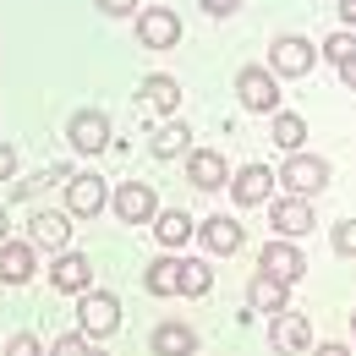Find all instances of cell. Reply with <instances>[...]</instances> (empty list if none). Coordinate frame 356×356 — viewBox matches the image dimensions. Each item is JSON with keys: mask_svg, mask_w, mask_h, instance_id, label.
Instances as JSON below:
<instances>
[{"mask_svg": "<svg viewBox=\"0 0 356 356\" xmlns=\"http://www.w3.org/2000/svg\"><path fill=\"white\" fill-rule=\"evenodd\" d=\"M110 143V121L99 115V110H83V115H72V148H83V154H99Z\"/></svg>", "mask_w": 356, "mask_h": 356, "instance_id": "cell-6", "label": "cell"}, {"mask_svg": "<svg viewBox=\"0 0 356 356\" xmlns=\"http://www.w3.org/2000/svg\"><path fill=\"white\" fill-rule=\"evenodd\" d=\"M197 351V334L186 323H159L154 329V356H192Z\"/></svg>", "mask_w": 356, "mask_h": 356, "instance_id": "cell-12", "label": "cell"}, {"mask_svg": "<svg viewBox=\"0 0 356 356\" xmlns=\"http://www.w3.org/2000/svg\"><path fill=\"white\" fill-rule=\"evenodd\" d=\"M186 176H192V186L214 192V186H225V159H220V154H209V148H197V154L186 159Z\"/></svg>", "mask_w": 356, "mask_h": 356, "instance_id": "cell-13", "label": "cell"}, {"mask_svg": "<svg viewBox=\"0 0 356 356\" xmlns=\"http://www.w3.org/2000/svg\"><path fill=\"white\" fill-rule=\"evenodd\" d=\"M203 241H209V252H236V247H241V225L214 214V220L203 225Z\"/></svg>", "mask_w": 356, "mask_h": 356, "instance_id": "cell-18", "label": "cell"}, {"mask_svg": "<svg viewBox=\"0 0 356 356\" xmlns=\"http://www.w3.org/2000/svg\"><path fill=\"white\" fill-rule=\"evenodd\" d=\"M88 356H99V351H88Z\"/></svg>", "mask_w": 356, "mask_h": 356, "instance_id": "cell-38", "label": "cell"}, {"mask_svg": "<svg viewBox=\"0 0 356 356\" xmlns=\"http://www.w3.org/2000/svg\"><path fill=\"white\" fill-rule=\"evenodd\" d=\"M323 55H329L334 66H346V60H351V55H356V39H351V33H334V39L323 44Z\"/></svg>", "mask_w": 356, "mask_h": 356, "instance_id": "cell-26", "label": "cell"}, {"mask_svg": "<svg viewBox=\"0 0 356 356\" xmlns=\"http://www.w3.org/2000/svg\"><path fill=\"white\" fill-rule=\"evenodd\" d=\"M148 291H154V296H176V291H181V264H176V258L148 264Z\"/></svg>", "mask_w": 356, "mask_h": 356, "instance_id": "cell-19", "label": "cell"}, {"mask_svg": "<svg viewBox=\"0 0 356 356\" xmlns=\"http://www.w3.org/2000/svg\"><path fill=\"white\" fill-rule=\"evenodd\" d=\"M11 170H17V154H11V148H6V143H0V181L11 176Z\"/></svg>", "mask_w": 356, "mask_h": 356, "instance_id": "cell-31", "label": "cell"}, {"mask_svg": "<svg viewBox=\"0 0 356 356\" xmlns=\"http://www.w3.org/2000/svg\"><path fill=\"white\" fill-rule=\"evenodd\" d=\"M6 356H39V340H33V334H17V340H11V351Z\"/></svg>", "mask_w": 356, "mask_h": 356, "instance_id": "cell-29", "label": "cell"}, {"mask_svg": "<svg viewBox=\"0 0 356 356\" xmlns=\"http://www.w3.org/2000/svg\"><path fill=\"white\" fill-rule=\"evenodd\" d=\"M66 236H72L66 214H33V247H49V252H60V247H66Z\"/></svg>", "mask_w": 356, "mask_h": 356, "instance_id": "cell-17", "label": "cell"}, {"mask_svg": "<svg viewBox=\"0 0 356 356\" xmlns=\"http://www.w3.org/2000/svg\"><path fill=\"white\" fill-rule=\"evenodd\" d=\"M49 280H55V291H88L93 268H88V258H77V252H60L55 268H49Z\"/></svg>", "mask_w": 356, "mask_h": 356, "instance_id": "cell-8", "label": "cell"}, {"mask_svg": "<svg viewBox=\"0 0 356 356\" xmlns=\"http://www.w3.org/2000/svg\"><path fill=\"white\" fill-rule=\"evenodd\" d=\"M186 236H192V214H186V209H165V214H159V241H165V247H181Z\"/></svg>", "mask_w": 356, "mask_h": 356, "instance_id": "cell-21", "label": "cell"}, {"mask_svg": "<svg viewBox=\"0 0 356 356\" xmlns=\"http://www.w3.org/2000/svg\"><path fill=\"white\" fill-rule=\"evenodd\" d=\"M209 280H214V274H209V264L181 258V291H186V296H203V291H209Z\"/></svg>", "mask_w": 356, "mask_h": 356, "instance_id": "cell-23", "label": "cell"}, {"mask_svg": "<svg viewBox=\"0 0 356 356\" xmlns=\"http://www.w3.org/2000/svg\"><path fill=\"white\" fill-rule=\"evenodd\" d=\"M115 214L127 225H143L154 214V186H143V181H127L121 192H115Z\"/></svg>", "mask_w": 356, "mask_h": 356, "instance_id": "cell-7", "label": "cell"}, {"mask_svg": "<svg viewBox=\"0 0 356 356\" xmlns=\"http://www.w3.org/2000/svg\"><path fill=\"white\" fill-rule=\"evenodd\" d=\"M236 93H241L247 110H274V104H280V83L268 77L264 66H247V72L236 77Z\"/></svg>", "mask_w": 356, "mask_h": 356, "instance_id": "cell-1", "label": "cell"}, {"mask_svg": "<svg viewBox=\"0 0 356 356\" xmlns=\"http://www.w3.org/2000/svg\"><path fill=\"white\" fill-rule=\"evenodd\" d=\"M307 340H312V323L302 312H280V318H274V346H280V351H302Z\"/></svg>", "mask_w": 356, "mask_h": 356, "instance_id": "cell-14", "label": "cell"}, {"mask_svg": "<svg viewBox=\"0 0 356 356\" xmlns=\"http://www.w3.org/2000/svg\"><path fill=\"white\" fill-rule=\"evenodd\" d=\"M181 148H186V127H159V132H154V154H159V159H176Z\"/></svg>", "mask_w": 356, "mask_h": 356, "instance_id": "cell-25", "label": "cell"}, {"mask_svg": "<svg viewBox=\"0 0 356 356\" xmlns=\"http://www.w3.org/2000/svg\"><path fill=\"white\" fill-rule=\"evenodd\" d=\"M66 192H72V214H99V209H104V181L99 176H72L66 181Z\"/></svg>", "mask_w": 356, "mask_h": 356, "instance_id": "cell-11", "label": "cell"}, {"mask_svg": "<svg viewBox=\"0 0 356 356\" xmlns=\"http://www.w3.org/2000/svg\"><path fill=\"white\" fill-rule=\"evenodd\" d=\"M268 220L280 225V236H307L312 230V209L302 203V197H285V203L268 209Z\"/></svg>", "mask_w": 356, "mask_h": 356, "instance_id": "cell-9", "label": "cell"}, {"mask_svg": "<svg viewBox=\"0 0 356 356\" xmlns=\"http://www.w3.org/2000/svg\"><path fill=\"white\" fill-rule=\"evenodd\" d=\"M340 17H346V22H356V0H340Z\"/></svg>", "mask_w": 356, "mask_h": 356, "instance_id": "cell-35", "label": "cell"}, {"mask_svg": "<svg viewBox=\"0 0 356 356\" xmlns=\"http://www.w3.org/2000/svg\"><path fill=\"white\" fill-rule=\"evenodd\" d=\"M137 33H143V44H148V49H170L181 39V17H176V11H165V6H154V11L137 17Z\"/></svg>", "mask_w": 356, "mask_h": 356, "instance_id": "cell-3", "label": "cell"}, {"mask_svg": "<svg viewBox=\"0 0 356 356\" xmlns=\"http://www.w3.org/2000/svg\"><path fill=\"white\" fill-rule=\"evenodd\" d=\"M203 6H209V11H214V17H225V11H236V6H241V0H203Z\"/></svg>", "mask_w": 356, "mask_h": 356, "instance_id": "cell-32", "label": "cell"}, {"mask_svg": "<svg viewBox=\"0 0 356 356\" xmlns=\"http://www.w3.org/2000/svg\"><path fill=\"white\" fill-rule=\"evenodd\" d=\"M77 318H83V329H88V334H115L121 307H115V296H110V291H93V296H83Z\"/></svg>", "mask_w": 356, "mask_h": 356, "instance_id": "cell-5", "label": "cell"}, {"mask_svg": "<svg viewBox=\"0 0 356 356\" xmlns=\"http://www.w3.org/2000/svg\"><path fill=\"white\" fill-rule=\"evenodd\" d=\"M340 77H346V88H356V55L346 60V66H340Z\"/></svg>", "mask_w": 356, "mask_h": 356, "instance_id": "cell-33", "label": "cell"}, {"mask_svg": "<svg viewBox=\"0 0 356 356\" xmlns=\"http://www.w3.org/2000/svg\"><path fill=\"white\" fill-rule=\"evenodd\" d=\"M143 93H148V104H154V110H176V99H181V88L170 83V77H148Z\"/></svg>", "mask_w": 356, "mask_h": 356, "instance_id": "cell-24", "label": "cell"}, {"mask_svg": "<svg viewBox=\"0 0 356 356\" xmlns=\"http://www.w3.org/2000/svg\"><path fill=\"white\" fill-rule=\"evenodd\" d=\"M351 329H356V312H351Z\"/></svg>", "mask_w": 356, "mask_h": 356, "instance_id": "cell-37", "label": "cell"}, {"mask_svg": "<svg viewBox=\"0 0 356 356\" xmlns=\"http://www.w3.org/2000/svg\"><path fill=\"white\" fill-rule=\"evenodd\" d=\"M0 241H6V209H0Z\"/></svg>", "mask_w": 356, "mask_h": 356, "instance_id": "cell-36", "label": "cell"}, {"mask_svg": "<svg viewBox=\"0 0 356 356\" xmlns=\"http://www.w3.org/2000/svg\"><path fill=\"white\" fill-rule=\"evenodd\" d=\"M274 72H285V77L312 72V44L307 39H280V44H274Z\"/></svg>", "mask_w": 356, "mask_h": 356, "instance_id": "cell-10", "label": "cell"}, {"mask_svg": "<svg viewBox=\"0 0 356 356\" xmlns=\"http://www.w3.org/2000/svg\"><path fill=\"white\" fill-rule=\"evenodd\" d=\"M280 181H285L291 192H318V186L329 181V165H323L318 154H291L285 170H280Z\"/></svg>", "mask_w": 356, "mask_h": 356, "instance_id": "cell-2", "label": "cell"}, {"mask_svg": "<svg viewBox=\"0 0 356 356\" xmlns=\"http://www.w3.org/2000/svg\"><path fill=\"white\" fill-rule=\"evenodd\" d=\"M247 296H252V307H258V312H285V285H280V280H268V274L252 280V291H247Z\"/></svg>", "mask_w": 356, "mask_h": 356, "instance_id": "cell-20", "label": "cell"}, {"mask_svg": "<svg viewBox=\"0 0 356 356\" xmlns=\"http://www.w3.org/2000/svg\"><path fill=\"white\" fill-rule=\"evenodd\" d=\"M274 143H280L285 154H302V143H307V127H302V115H274Z\"/></svg>", "mask_w": 356, "mask_h": 356, "instance_id": "cell-22", "label": "cell"}, {"mask_svg": "<svg viewBox=\"0 0 356 356\" xmlns=\"http://www.w3.org/2000/svg\"><path fill=\"white\" fill-rule=\"evenodd\" d=\"M49 356H88V340H83V334H66V340L49 346Z\"/></svg>", "mask_w": 356, "mask_h": 356, "instance_id": "cell-28", "label": "cell"}, {"mask_svg": "<svg viewBox=\"0 0 356 356\" xmlns=\"http://www.w3.org/2000/svg\"><path fill=\"white\" fill-rule=\"evenodd\" d=\"M334 252H340V258H356V220L334 225Z\"/></svg>", "mask_w": 356, "mask_h": 356, "instance_id": "cell-27", "label": "cell"}, {"mask_svg": "<svg viewBox=\"0 0 356 356\" xmlns=\"http://www.w3.org/2000/svg\"><path fill=\"white\" fill-rule=\"evenodd\" d=\"M258 268H264L268 280H280V285H291V280H302V252L291 247V241H268L264 247V258H258Z\"/></svg>", "mask_w": 356, "mask_h": 356, "instance_id": "cell-4", "label": "cell"}, {"mask_svg": "<svg viewBox=\"0 0 356 356\" xmlns=\"http://www.w3.org/2000/svg\"><path fill=\"white\" fill-rule=\"evenodd\" d=\"M268 181H274V176H268L264 165H247L241 176L230 181V192H236V203H264V197H268Z\"/></svg>", "mask_w": 356, "mask_h": 356, "instance_id": "cell-16", "label": "cell"}, {"mask_svg": "<svg viewBox=\"0 0 356 356\" xmlns=\"http://www.w3.org/2000/svg\"><path fill=\"white\" fill-rule=\"evenodd\" d=\"M312 356H351V351H346V346H318Z\"/></svg>", "mask_w": 356, "mask_h": 356, "instance_id": "cell-34", "label": "cell"}, {"mask_svg": "<svg viewBox=\"0 0 356 356\" xmlns=\"http://www.w3.org/2000/svg\"><path fill=\"white\" fill-rule=\"evenodd\" d=\"M93 6H99V11H110V17H127L137 0H93Z\"/></svg>", "mask_w": 356, "mask_h": 356, "instance_id": "cell-30", "label": "cell"}, {"mask_svg": "<svg viewBox=\"0 0 356 356\" xmlns=\"http://www.w3.org/2000/svg\"><path fill=\"white\" fill-rule=\"evenodd\" d=\"M28 274H33V252L22 241H0V280L6 285H22Z\"/></svg>", "mask_w": 356, "mask_h": 356, "instance_id": "cell-15", "label": "cell"}]
</instances>
